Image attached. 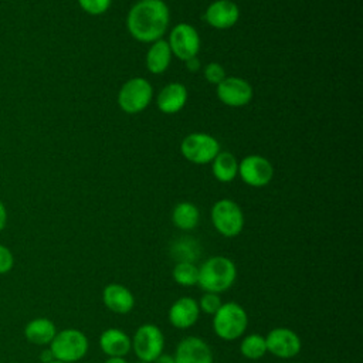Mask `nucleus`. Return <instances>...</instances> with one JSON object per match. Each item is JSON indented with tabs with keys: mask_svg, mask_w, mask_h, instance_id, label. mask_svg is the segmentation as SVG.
Wrapping results in <instances>:
<instances>
[{
	"mask_svg": "<svg viewBox=\"0 0 363 363\" xmlns=\"http://www.w3.org/2000/svg\"><path fill=\"white\" fill-rule=\"evenodd\" d=\"M126 23L133 38L155 43L169 26V9L162 0H140L130 9Z\"/></svg>",
	"mask_w": 363,
	"mask_h": 363,
	"instance_id": "f257e3e1",
	"label": "nucleus"
},
{
	"mask_svg": "<svg viewBox=\"0 0 363 363\" xmlns=\"http://www.w3.org/2000/svg\"><path fill=\"white\" fill-rule=\"evenodd\" d=\"M237 278V267L233 259L216 255L207 258L199 267V282L197 285L204 292L221 294L233 286Z\"/></svg>",
	"mask_w": 363,
	"mask_h": 363,
	"instance_id": "f03ea898",
	"label": "nucleus"
},
{
	"mask_svg": "<svg viewBox=\"0 0 363 363\" xmlns=\"http://www.w3.org/2000/svg\"><path fill=\"white\" fill-rule=\"evenodd\" d=\"M248 326V315L237 302H225L213 315V330L223 340H237Z\"/></svg>",
	"mask_w": 363,
	"mask_h": 363,
	"instance_id": "7ed1b4c3",
	"label": "nucleus"
},
{
	"mask_svg": "<svg viewBox=\"0 0 363 363\" xmlns=\"http://www.w3.org/2000/svg\"><path fill=\"white\" fill-rule=\"evenodd\" d=\"M88 347L89 342L85 333L74 328L57 332L50 343V350L54 359L64 363H74L81 360L86 354Z\"/></svg>",
	"mask_w": 363,
	"mask_h": 363,
	"instance_id": "20e7f679",
	"label": "nucleus"
},
{
	"mask_svg": "<svg viewBox=\"0 0 363 363\" xmlns=\"http://www.w3.org/2000/svg\"><path fill=\"white\" fill-rule=\"evenodd\" d=\"M132 349L140 362L152 363L164 349V335L155 323L140 325L130 337Z\"/></svg>",
	"mask_w": 363,
	"mask_h": 363,
	"instance_id": "39448f33",
	"label": "nucleus"
},
{
	"mask_svg": "<svg viewBox=\"0 0 363 363\" xmlns=\"http://www.w3.org/2000/svg\"><path fill=\"white\" fill-rule=\"evenodd\" d=\"M211 223L221 235L231 238L242 231L244 214L235 201L221 199L211 208Z\"/></svg>",
	"mask_w": 363,
	"mask_h": 363,
	"instance_id": "423d86ee",
	"label": "nucleus"
},
{
	"mask_svg": "<svg viewBox=\"0 0 363 363\" xmlns=\"http://www.w3.org/2000/svg\"><path fill=\"white\" fill-rule=\"evenodd\" d=\"M152 95L153 89L149 81L138 77L126 81L122 85L118 94V104L122 111L128 113H138L149 105Z\"/></svg>",
	"mask_w": 363,
	"mask_h": 363,
	"instance_id": "0eeeda50",
	"label": "nucleus"
},
{
	"mask_svg": "<svg viewBox=\"0 0 363 363\" xmlns=\"http://www.w3.org/2000/svg\"><path fill=\"white\" fill-rule=\"evenodd\" d=\"M182 155L197 164L213 162L220 152V145L216 138L207 133H191L182 142Z\"/></svg>",
	"mask_w": 363,
	"mask_h": 363,
	"instance_id": "6e6552de",
	"label": "nucleus"
},
{
	"mask_svg": "<svg viewBox=\"0 0 363 363\" xmlns=\"http://www.w3.org/2000/svg\"><path fill=\"white\" fill-rule=\"evenodd\" d=\"M170 51L180 60L187 61L197 55L200 48V37L196 28L187 23L177 24L170 31L169 38Z\"/></svg>",
	"mask_w": 363,
	"mask_h": 363,
	"instance_id": "1a4fd4ad",
	"label": "nucleus"
},
{
	"mask_svg": "<svg viewBox=\"0 0 363 363\" xmlns=\"http://www.w3.org/2000/svg\"><path fill=\"white\" fill-rule=\"evenodd\" d=\"M267 352L279 359L295 357L302 347L301 337L289 328H275L267 336Z\"/></svg>",
	"mask_w": 363,
	"mask_h": 363,
	"instance_id": "9d476101",
	"label": "nucleus"
},
{
	"mask_svg": "<svg viewBox=\"0 0 363 363\" xmlns=\"http://www.w3.org/2000/svg\"><path fill=\"white\" fill-rule=\"evenodd\" d=\"M238 173L248 186L262 187L271 182L274 169L268 159L258 155H251L241 160L238 164Z\"/></svg>",
	"mask_w": 363,
	"mask_h": 363,
	"instance_id": "9b49d317",
	"label": "nucleus"
},
{
	"mask_svg": "<svg viewBox=\"0 0 363 363\" xmlns=\"http://www.w3.org/2000/svg\"><path fill=\"white\" fill-rule=\"evenodd\" d=\"M174 363H213V350L207 342L199 336L182 339L173 354Z\"/></svg>",
	"mask_w": 363,
	"mask_h": 363,
	"instance_id": "f8f14e48",
	"label": "nucleus"
},
{
	"mask_svg": "<svg viewBox=\"0 0 363 363\" xmlns=\"http://www.w3.org/2000/svg\"><path fill=\"white\" fill-rule=\"evenodd\" d=\"M217 96L228 106H244L252 98V88L242 78L225 77L217 85Z\"/></svg>",
	"mask_w": 363,
	"mask_h": 363,
	"instance_id": "ddd939ff",
	"label": "nucleus"
},
{
	"mask_svg": "<svg viewBox=\"0 0 363 363\" xmlns=\"http://www.w3.org/2000/svg\"><path fill=\"white\" fill-rule=\"evenodd\" d=\"M200 316V308L196 299L190 296H182L176 299L169 308V322L176 329L191 328Z\"/></svg>",
	"mask_w": 363,
	"mask_h": 363,
	"instance_id": "4468645a",
	"label": "nucleus"
},
{
	"mask_svg": "<svg viewBox=\"0 0 363 363\" xmlns=\"http://www.w3.org/2000/svg\"><path fill=\"white\" fill-rule=\"evenodd\" d=\"M238 17H240L238 6L231 0L213 1L204 13L206 21L211 27L218 30L233 27L238 21Z\"/></svg>",
	"mask_w": 363,
	"mask_h": 363,
	"instance_id": "2eb2a0df",
	"label": "nucleus"
},
{
	"mask_svg": "<svg viewBox=\"0 0 363 363\" xmlns=\"http://www.w3.org/2000/svg\"><path fill=\"white\" fill-rule=\"evenodd\" d=\"M104 305L113 313L125 315L135 308L133 294L121 284H108L102 291Z\"/></svg>",
	"mask_w": 363,
	"mask_h": 363,
	"instance_id": "dca6fc26",
	"label": "nucleus"
},
{
	"mask_svg": "<svg viewBox=\"0 0 363 363\" xmlns=\"http://www.w3.org/2000/svg\"><path fill=\"white\" fill-rule=\"evenodd\" d=\"M99 347L108 357H123L130 349V337L118 328H109L99 336Z\"/></svg>",
	"mask_w": 363,
	"mask_h": 363,
	"instance_id": "f3484780",
	"label": "nucleus"
},
{
	"mask_svg": "<svg viewBox=\"0 0 363 363\" xmlns=\"http://www.w3.org/2000/svg\"><path fill=\"white\" fill-rule=\"evenodd\" d=\"M187 101V89L180 82L167 84L157 96V106L163 113L179 112Z\"/></svg>",
	"mask_w": 363,
	"mask_h": 363,
	"instance_id": "a211bd4d",
	"label": "nucleus"
},
{
	"mask_svg": "<svg viewBox=\"0 0 363 363\" xmlns=\"http://www.w3.org/2000/svg\"><path fill=\"white\" fill-rule=\"evenodd\" d=\"M55 333V323L48 318H34L24 326V337L37 346L50 345Z\"/></svg>",
	"mask_w": 363,
	"mask_h": 363,
	"instance_id": "6ab92c4d",
	"label": "nucleus"
},
{
	"mask_svg": "<svg viewBox=\"0 0 363 363\" xmlns=\"http://www.w3.org/2000/svg\"><path fill=\"white\" fill-rule=\"evenodd\" d=\"M172 51L169 43L164 40H156L146 54V67L152 74H162L170 64Z\"/></svg>",
	"mask_w": 363,
	"mask_h": 363,
	"instance_id": "aec40b11",
	"label": "nucleus"
},
{
	"mask_svg": "<svg viewBox=\"0 0 363 363\" xmlns=\"http://www.w3.org/2000/svg\"><path fill=\"white\" fill-rule=\"evenodd\" d=\"M213 174L220 182H231L235 179L238 173V163L233 153L230 152H218V155L213 159Z\"/></svg>",
	"mask_w": 363,
	"mask_h": 363,
	"instance_id": "412c9836",
	"label": "nucleus"
},
{
	"mask_svg": "<svg viewBox=\"0 0 363 363\" xmlns=\"http://www.w3.org/2000/svg\"><path fill=\"white\" fill-rule=\"evenodd\" d=\"M199 208L189 201H182L176 204L172 213L173 224L180 230H193L199 224Z\"/></svg>",
	"mask_w": 363,
	"mask_h": 363,
	"instance_id": "4be33fe9",
	"label": "nucleus"
},
{
	"mask_svg": "<svg viewBox=\"0 0 363 363\" xmlns=\"http://www.w3.org/2000/svg\"><path fill=\"white\" fill-rule=\"evenodd\" d=\"M170 254L176 262H194L200 257V245L190 237H182L172 244Z\"/></svg>",
	"mask_w": 363,
	"mask_h": 363,
	"instance_id": "5701e85b",
	"label": "nucleus"
},
{
	"mask_svg": "<svg viewBox=\"0 0 363 363\" xmlns=\"http://www.w3.org/2000/svg\"><path fill=\"white\" fill-rule=\"evenodd\" d=\"M240 352L244 357L250 360H258L264 357L267 352V342L265 336L259 333H250L245 337H242L240 343Z\"/></svg>",
	"mask_w": 363,
	"mask_h": 363,
	"instance_id": "b1692460",
	"label": "nucleus"
},
{
	"mask_svg": "<svg viewBox=\"0 0 363 363\" xmlns=\"http://www.w3.org/2000/svg\"><path fill=\"white\" fill-rule=\"evenodd\" d=\"M172 275L176 284L182 286H193L199 282V267L194 262H176Z\"/></svg>",
	"mask_w": 363,
	"mask_h": 363,
	"instance_id": "393cba45",
	"label": "nucleus"
},
{
	"mask_svg": "<svg viewBox=\"0 0 363 363\" xmlns=\"http://www.w3.org/2000/svg\"><path fill=\"white\" fill-rule=\"evenodd\" d=\"M197 303H199L200 311L207 315H214L223 305L220 295L213 294V292H204V295H201V298Z\"/></svg>",
	"mask_w": 363,
	"mask_h": 363,
	"instance_id": "a878e982",
	"label": "nucleus"
},
{
	"mask_svg": "<svg viewBox=\"0 0 363 363\" xmlns=\"http://www.w3.org/2000/svg\"><path fill=\"white\" fill-rule=\"evenodd\" d=\"M78 3L84 11L92 16L105 13L111 6V0H78Z\"/></svg>",
	"mask_w": 363,
	"mask_h": 363,
	"instance_id": "bb28decb",
	"label": "nucleus"
},
{
	"mask_svg": "<svg viewBox=\"0 0 363 363\" xmlns=\"http://www.w3.org/2000/svg\"><path fill=\"white\" fill-rule=\"evenodd\" d=\"M204 77L210 84L218 85L225 78V71L218 62H210L204 68Z\"/></svg>",
	"mask_w": 363,
	"mask_h": 363,
	"instance_id": "cd10ccee",
	"label": "nucleus"
},
{
	"mask_svg": "<svg viewBox=\"0 0 363 363\" xmlns=\"http://www.w3.org/2000/svg\"><path fill=\"white\" fill-rule=\"evenodd\" d=\"M14 267V255L9 247L0 244V275L10 272Z\"/></svg>",
	"mask_w": 363,
	"mask_h": 363,
	"instance_id": "c85d7f7f",
	"label": "nucleus"
},
{
	"mask_svg": "<svg viewBox=\"0 0 363 363\" xmlns=\"http://www.w3.org/2000/svg\"><path fill=\"white\" fill-rule=\"evenodd\" d=\"M6 223H7V210H6V206L3 204V201L0 200V231L4 230Z\"/></svg>",
	"mask_w": 363,
	"mask_h": 363,
	"instance_id": "c756f323",
	"label": "nucleus"
},
{
	"mask_svg": "<svg viewBox=\"0 0 363 363\" xmlns=\"http://www.w3.org/2000/svg\"><path fill=\"white\" fill-rule=\"evenodd\" d=\"M152 363H174V357L170 356V354L162 353V354H159Z\"/></svg>",
	"mask_w": 363,
	"mask_h": 363,
	"instance_id": "7c9ffc66",
	"label": "nucleus"
},
{
	"mask_svg": "<svg viewBox=\"0 0 363 363\" xmlns=\"http://www.w3.org/2000/svg\"><path fill=\"white\" fill-rule=\"evenodd\" d=\"M40 360H41L43 363H50V362H52V360H54V356H52V353H51L50 347H48V349H45V350H43V352L40 353Z\"/></svg>",
	"mask_w": 363,
	"mask_h": 363,
	"instance_id": "2f4dec72",
	"label": "nucleus"
},
{
	"mask_svg": "<svg viewBox=\"0 0 363 363\" xmlns=\"http://www.w3.org/2000/svg\"><path fill=\"white\" fill-rule=\"evenodd\" d=\"M186 64H187V67H189L190 71H197V69H199V65H200V64H199V60H197L196 57L187 60Z\"/></svg>",
	"mask_w": 363,
	"mask_h": 363,
	"instance_id": "473e14b6",
	"label": "nucleus"
},
{
	"mask_svg": "<svg viewBox=\"0 0 363 363\" xmlns=\"http://www.w3.org/2000/svg\"><path fill=\"white\" fill-rule=\"evenodd\" d=\"M104 363H128L125 357H108Z\"/></svg>",
	"mask_w": 363,
	"mask_h": 363,
	"instance_id": "72a5a7b5",
	"label": "nucleus"
},
{
	"mask_svg": "<svg viewBox=\"0 0 363 363\" xmlns=\"http://www.w3.org/2000/svg\"><path fill=\"white\" fill-rule=\"evenodd\" d=\"M50 363H64V362H61V360H55V359H54V360H52V362H50Z\"/></svg>",
	"mask_w": 363,
	"mask_h": 363,
	"instance_id": "f704fd0d",
	"label": "nucleus"
},
{
	"mask_svg": "<svg viewBox=\"0 0 363 363\" xmlns=\"http://www.w3.org/2000/svg\"><path fill=\"white\" fill-rule=\"evenodd\" d=\"M136 363H146V362H140V360H138V362H136Z\"/></svg>",
	"mask_w": 363,
	"mask_h": 363,
	"instance_id": "c9c22d12",
	"label": "nucleus"
}]
</instances>
